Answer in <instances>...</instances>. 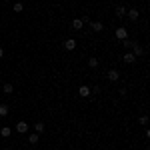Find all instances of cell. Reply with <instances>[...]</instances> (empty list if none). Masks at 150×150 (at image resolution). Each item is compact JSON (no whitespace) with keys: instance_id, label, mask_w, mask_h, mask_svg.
<instances>
[{"instance_id":"4fadbf2b","label":"cell","mask_w":150,"mask_h":150,"mask_svg":"<svg viewBox=\"0 0 150 150\" xmlns=\"http://www.w3.org/2000/svg\"><path fill=\"white\" fill-rule=\"evenodd\" d=\"M2 90H4V94H12V92H14V86H12V84H8V82H6V84H4V86H2Z\"/></svg>"},{"instance_id":"3957f363","label":"cell","mask_w":150,"mask_h":150,"mask_svg":"<svg viewBox=\"0 0 150 150\" xmlns=\"http://www.w3.org/2000/svg\"><path fill=\"white\" fill-rule=\"evenodd\" d=\"M74 48H76V40H74V38H66V40H64V50L72 52Z\"/></svg>"},{"instance_id":"8992f818","label":"cell","mask_w":150,"mask_h":150,"mask_svg":"<svg viewBox=\"0 0 150 150\" xmlns=\"http://www.w3.org/2000/svg\"><path fill=\"white\" fill-rule=\"evenodd\" d=\"M126 16L132 22H136V20H138V10H136V8H130V10H126Z\"/></svg>"},{"instance_id":"d6986e66","label":"cell","mask_w":150,"mask_h":150,"mask_svg":"<svg viewBox=\"0 0 150 150\" xmlns=\"http://www.w3.org/2000/svg\"><path fill=\"white\" fill-rule=\"evenodd\" d=\"M132 44H134V42H132L130 38H124V40H122V46L124 48H132Z\"/></svg>"},{"instance_id":"5bb4252c","label":"cell","mask_w":150,"mask_h":150,"mask_svg":"<svg viewBox=\"0 0 150 150\" xmlns=\"http://www.w3.org/2000/svg\"><path fill=\"white\" fill-rule=\"evenodd\" d=\"M34 130H36V134H42V132H44V124H42V122H36Z\"/></svg>"},{"instance_id":"e0dca14e","label":"cell","mask_w":150,"mask_h":150,"mask_svg":"<svg viewBox=\"0 0 150 150\" xmlns=\"http://www.w3.org/2000/svg\"><path fill=\"white\" fill-rule=\"evenodd\" d=\"M12 10H14V12H22L24 10V4H22V2H16V4L12 6Z\"/></svg>"},{"instance_id":"ba28073f","label":"cell","mask_w":150,"mask_h":150,"mask_svg":"<svg viewBox=\"0 0 150 150\" xmlns=\"http://www.w3.org/2000/svg\"><path fill=\"white\" fill-rule=\"evenodd\" d=\"M122 60H124L126 64H134V62H136V56H134L132 52H126V54L122 56Z\"/></svg>"},{"instance_id":"8fae6325","label":"cell","mask_w":150,"mask_h":150,"mask_svg":"<svg viewBox=\"0 0 150 150\" xmlns=\"http://www.w3.org/2000/svg\"><path fill=\"white\" fill-rule=\"evenodd\" d=\"M0 134H2V138H8L10 136V126H2L0 128Z\"/></svg>"},{"instance_id":"603a6c76","label":"cell","mask_w":150,"mask_h":150,"mask_svg":"<svg viewBox=\"0 0 150 150\" xmlns=\"http://www.w3.org/2000/svg\"><path fill=\"white\" fill-rule=\"evenodd\" d=\"M2 2H8V0H2Z\"/></svg>"},{"instance_id":"9c48e42d","label":"cell","mask_w":150,"mask_h":150,"mask_svg":"<svg viewBox=\"0 0 150 150\" xmlns=\"http://www.w3.org/2000/svg\"><path fill=\"white\" fill-rule=\"evenodd\" d=\"M82 26H84V20H82V18H74V20H72V28H74V30H82Z\"/></svg>"},{"instance_id":"ac0fdd59","label":"cell","mask_w":150,"mask_h":150,"mask_svg":"<svg viewBox=\"0 0 150 150\" xmlns=\"http://www.w3.org/2000/svg\"><path fill=\"white\" fill-rule=\"evenodd\" d=\"M0 116H8V106L6 104H0Z\"/></svg>"},{"instance_id":"7c38bea8","label":"cell","mask_w":150,"mask_h":150,"mask_svg":"<svg viewBox=\"0 0 150 150\" xmlns=\"http://www.w3.org/2000/svg\"><path fill=\"white\" fill-rule=\"evenodd\" d=\"M126 10H128V8H124V6H118V8H116V16H118V18L126 16Z\"/></svg>"},{"instance_id":"2e32d148","label":"cell","mask_w":150,"mask_h":150,"mask_svg":"<svg viewBox=\"0 0 150 150\" xmlns=\"http://www.w3.org/2000/svg\"><path fill=\"white\" fill-rule=\"evenodd\" d=\"M98 64H100L98 58H90V60H88V66H90V68H98Z\"/></svg>"},{"instance_id":"ffe728a7","label":"cell","mask_w":150,"mask_h":150,"mask_svg":"<svg viewBox=\"0 0 150 150\" xmlns=\"http://www.w3.org/2000/svg\"><path fill=\"white\" fill-rule=\"evenodd\" d=\"M138 122H140V124H148V116H146V114H144V116H140V118H138Z\"/></svg>"},{"instance_id":"30bf717a","label":"cell","mask_w":150,"mask_h":150,"mask_svg":"<svg viewBox=\"0 0 150 150\" xmlns=\"http://www.w3.org/2000/svg\"><path fill=\"white\" fill-rule=\"evenodd\" d=\"M90 28H92L94 32H102V30H104V24L102 22H90Z\"/></svg>"},{"instance_id":"44dd1931","label":"cell","mask_w":150,"mask_h":150,"mask_svg":"<svg viewBox=\"0 0 150 150\" xmlns=\"http://www.w3.org/2000/svg\"><path fill=\"white\" fill-rule=\"evenodd\" d=\"M118 92H120V96H122V98H124V96H126V94H128V92H126V88H120Z\"/></svg>"},{"instance_id":"7402d4cb","label":"cell","mask_w":150,"mask_h":150,"mask_svg":"<svg viewBox=\"0 0 150 150\" xmlns=\"http://www.w3.org/2000/svg\"><path fill=\"white\" fill-rule=\"evenodd\" d=\"M2 56H4V48L0 46V58H2Z\"/></svg>"},{"instance_id":"52a82bcc","label":"cell","mask_w":150,"mask_h":150,"mask_svg":"<svg viewBox=\"0 0 150 150\" xmlns=\"http://www.w3.org/2000/svg\"><path fill=\"white\" fill-rule=\"evenodd\" d=\"M78 94H80L82 98H88V96H90V86H86V84L80 86V88H78Z\"/></svg>"},{"instance_id":"7a4b0ae2","label":"cell","mask_w":150,"mask_h":150,"mask_svg":"<svg viewBox=\"0 0 150 150\" xmlns=\"http://www.w3.org/2000/svg\"><path fill=\"white\" fill-rule=\"evenodd\" d=\"M116 38H118V40H124V38H128V30L126 28H124V26H120V28H116Z\"/></svg>"},{"instance_id":"6da1fadb","label":"cell","mask_w":150,"mask_h":150,"mask_svg":"<svg viewBox=\"0 0 150 150\" xmlns=\"http://www.w3.org/2000/svg\"><path fill=\"white\" fill-rule=\"evenodd\" d=\"M106 76H108V80L110 82H118V78H120V72L116 68H110L108 72H106Z\"/></svg>"},{"instance_id":"277c9868","label":"cell","mask_w":150,"mask_h":150,"mask_svg":"<svg viewBox=\"0 0 150 150\" xmlns=\"http://www.w3.org/2000/svg\"><path fill=\"white\" fill-rule=\"evenodd\" d=\"M132 54H134L136 58H138V56H142V54H144V48L140 46L138 42H134V44H132Z\"/></svg>"},{"instance_id":"5b68a950","label":"cell","mask_w":150,"mask_h":150,"mask_svg":"<svg viewBox=\"0 0 150 150\" xmlns=\"http://www.w3.org/2000/svg\"><path fill=\"white\" fill-rule=\"evenodd\" d=\"M16 132H20V134H26V132H28V124H26L24 120H20V122L16 124Z\"/></svg>"},{"instance_id":"9a60e30c","label":"cell","mask_w":150,"mask_h":150,"mask_svg":"<svg viewBox=\"0 0 150 150\" xmlns=\"http://www.w3.org/2000/svg\"><path fill=\"white\" fill-rule=\"evenodd\" d=\"M38 140H40V138H38V134H36V132L28 136V142H30V144H38Z\"/></svg>"}]
</instances>
